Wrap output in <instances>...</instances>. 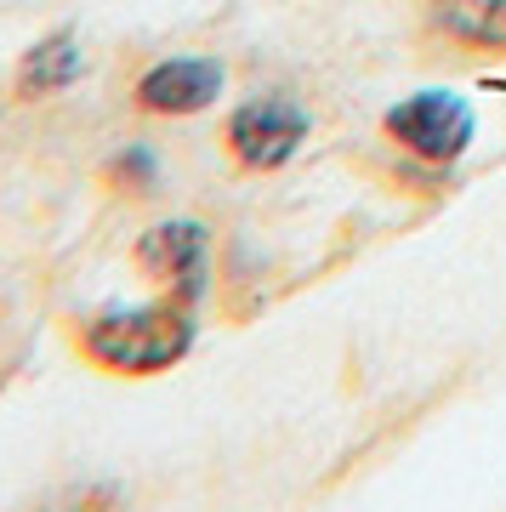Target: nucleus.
<instances>
[{"instance_id":"f257e3e1","label":"nucleus","mask_w":506,"mask_h":512,"mask_svg":"<svg viewBox=\"0 0 506 512\" xmlns=\"http://www.w3.org/2000/svg\"><path fill=\"white\" fill-rule=\"evenodd\" d=\"M194 302L188 296H160L143 308H109L80 325V353L97 370L114 376H160L194 353Z\"/></svg>"},{"instance_id":"f03ea898","label":"nucleus","mask_w":506,"mask_h":512,"mask_svg":"<svg viewBox=\"0 0 506 512\" xmlns=\"http://www.w3.org/2000/svg\"><path fill=\"white\" fill-rule=\"evenodd\" d=\"M472 131H478V114H472V103L461 92H416L387 109V137L433 165L461 160Z\"/></svg>"},{"instance_id":"7ed1b4c3","label":"nucleus","mask_w":506,"mask_h":512,"mask_svg":"<svg viewBox=\"0 0 506 512\" xmlns=\"http://www.w3.org/2000/svg\"><path fill=\"white\" fill-rule=\"evenodd\" d=\"M308 109L290 103V97H251L228 114V148H234L239 165L251 171H279V165L296 160V148L308 143Z\"/></svg>"},{"instance_id":"20e7f679","label":"nucleus","mask_w":506,"mask_h":512,"mask_svg":"<svg viewBox=\"0 0 506 512\" xmlns=\"http://www.w3.org/2000/svg\"><path fill=\"white\" fill-rule=\"evenodd\" d=\"M205 262H211V234L199 222L177 217L137 239V268L148 279H160L171 296H188V302H199V291H205Z\"/></svg>"},{"instance_id":"39448f33","label":"nucleus","mask_w":506,"mask_h":512,"mask_svg":"<svg viewBox=\"0 0 506 512\" xmlns=\"http://www.w3.org/2000/svg\"><path fill=\"white\" fill-rule=\"evenodd\" d=\"M222 80L217 57H165L137 80V103L148 114H199L222 97Z\"/></svg>"},{"instance_id":"423d86ee","label":"nucleus","mask_w":506,"mask_h":512,"mask_svg":"<svg viewBox=\"0 0 506 512\" xmlns=\"http://www.w3.org/2000/svg\"><path fill=\"white\" fill-rule=\"evenodd\" d=\"M86 69L80 57V35L74 29H57V35L35 40L18 63V97H52V92H69L74 80Z\"/></svg>"},{"instance_id":"0eeeda50","label":"nucleus","mask_w":506,"mask_h":512,"mask_svg":"<svg viewBox=\"0 0 506 512\" xmlns=\"http://www.w3.org/2000/svg\"><path fill=\"white\" fill-rule=\"evenodd\" d=\"M438 23H444L455 40L501 46L506 52V0H438Z\"/></svg>"},{"instance_id":"6e6552de","label":"nucleus","mask_w":506,"mask_h":512,"mask_svg":"<svg viewBox=\"0 0 506 512\" xmlns=\"http://www.w3.org/2000/svg\"><path fill=\"white\" fill-rule=\"evenodd\" d=\"M109 183L131 188V194H148V188L160 183V165H154V154H148V148H126V154L109 165Z\"/></svg>"}]
</instances>
